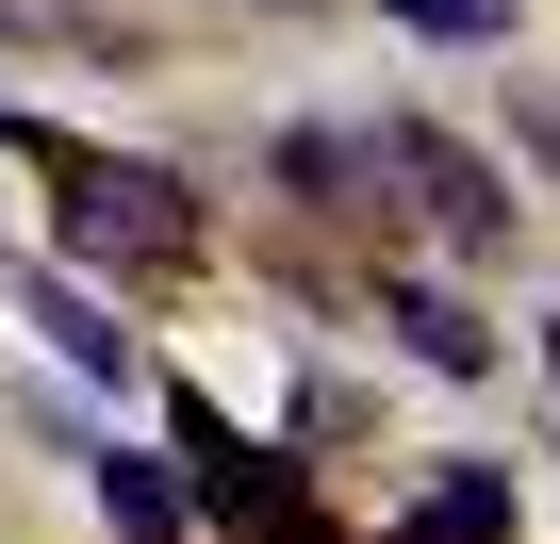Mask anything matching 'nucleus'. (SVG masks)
Listing matches in <instances>:
<instances>
[{"label":"nucleus","instance_id":"nucleus-2","mask_svg":"<svg viewBox=\"0 0 560 544\" xmlns=\"http://www.w3.org/2000/svg\"><path fill=\"white\" fill-rule=\"evenodd\" d=\"M380 165H396V215H429V247H511V182L445 132V116H380Z\"/></svg>","mask_w":560,"mask_h":544},{"label":"nucleus","instance_id":"nucleus-8","mask_svg":"<svg viewBox=\"0 0 560 544\" xmlns=\"http://www.w3.org/2000/svg\"><path fill=\"white\" fill-rule=\"evenodd\" d=\"M511 132H527V149H544V165H560V100H544V83H527V100H511Z\"/></svg>","mask_w":560,"mask_h":544},{"label":"nucleus","instance_id":"nucleus-1","mask_svg":"<svg viewBox=\"0 0 560 544\" xmlns=\"http://www.w3.org/2000/svg\"><path fill=\"white\" fill-rule=\"evenodd\" d=\"M50 182H67V247H83V264H182V247H198V215H182V182H165V165L50 149Z\"/></svg>","mask_w":560,"mask_h":544},{"label":"nucleus","instance_id":"nucleus-3","mask_svg":"<svg viewBox=\"0 0 560 544\" xmlns=\"http://www.w3.org/2000/svg\"><path fill=\"white\" fill-rule=\"evenodd\" d=\"M380 314L412 331V363H429V380H494V331H478L445 281H412V264H396V281H380Z\"/></svg>","mask_w":560,"mask_h":544},{"label":"nucleus","instance_id":"nucleus-7","mask_svg":"<svg viewBox=\"0 0 560 544\" xmlns=\"http://www.w3.org/2000/svg\"><path fill=\"white\" fill-rule=\"evenodd\" d=\"M396 34H429V50H511V0H396Z\"/></svg>","mask_w":560,"mask_h":544},{"label":"nucleus","instance_id":"nucleus-6","mask_svg":"<svg viewBox=\"0 0 560 544\" xmlns=\"http://www.w3.org/2000/svg\"><path fill=\"white\" fill-rule=\"evenodd\" d=\"M100 511H116L132 544H182V478H165L149 445H116V462H100Z\"/></svg>","mask_w":560,"mask_h":544},{"label":"nucleus","instance_id":"nucleus-5","mask_svg":"<svg viewBox=\"0 0 560 544\" xmlns=\"http://www.w3.org/2000/svg\"><path fill=\"white\" fill-rule=\"evenodd\" d=\"M494 528H511V478H494V462H445V495H429L396 544H494Z\"/></svg>","mask_w":560,"mask_h":544},{"label":"nucleus","instance_id":"nucleus-4","mask_svg":"<svg viewBox=\"0 0 560 544\" xmlns=\"http://www.w3.org/2000/svg\"><path fill=\"white\" fill-rule=\"evenodd\" d=\"M18 314H34V331H50V347H67L83 380H132V331H116V314H100L83 281H18Z\"/></svg>","mask_w":560,"mask_h":544}]
</instances>
